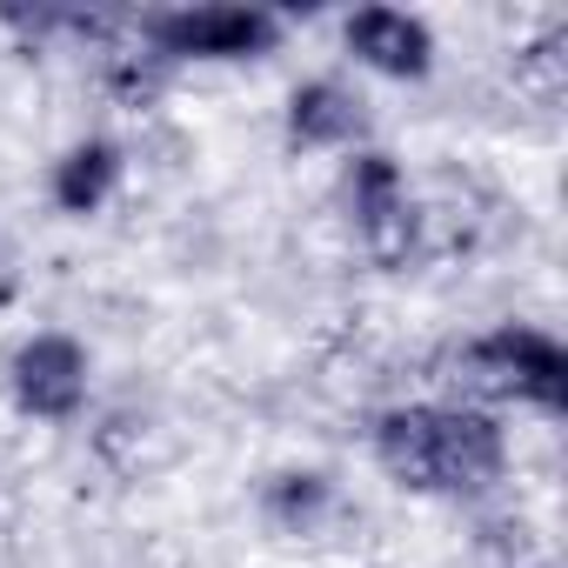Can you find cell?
<instances>
[{"label":"cell","instance_id":"1","mask_svg":"<svg viewBox=\"0 0 568 568\" xmlns=\"http://www.w3.org/2000/svg\"><path fill=\"white\" fill-rule=\"evenodd\" d=\"M368 455L402 495H422V501H481L508 481L501 415L455 395L388 402L368 422Z\"/></svg>","mask_w":568,"mask_h":568},{"label":"cell","instance_id":"2","mask_svg":"<svg viewBox=\"0 0 568 568\" xmlns=\"http://www.w3.org/2000/svg\"><path fill=\"white\" fill-rule=\"evenodd\" d=\"M442 382L455 388V402H475L495 415L528 408V415L555 422L568 402V355L541 322H495V328L448 348Z\"/></svg>","mask_w":568,"mask_h":568},{"label":"cell","instance_id":"3","mask_svg":"<svg viewBox=\"0 0 568 568\" xmlns=\"http://www.w3.org/2000/svg\"><path fill=\"white\" fill-rule=\"evenodd\" d=\"M128 41L168 74H181V68H254V61L281 54L288 14L261 8V0H201V8L134 14Z\"/></svg>","mask_w":568,"mask_h":568},{"label":"cell","instance_id":"4","mask_svg":"<svg viewBox=\"0 0 568 568\" xmlns=\"http://www.w3.org/2000/svg\"><path fill=\"white\" fill-rule=\"evenodd\" d=\"M335 201H342V221H348L355 247H362L375 267L402 274V267H415V261L428 254V214H422V201H415V187H408V168H402L388 148L368 141V148L342 154Z\"/></svg>","mask_w":568,"mask_h":568},{"label":"cell","instance_id":"5","mask_svg":"<svg viewBox=\"0 0 568 568\" xmlns=\"http://www.w3.org/2000/svg\"><path fill=\"white\" fill-rule=\"evenodd\" d=\"M8 402L21 422H48V428H68L88 415V395H94V348L68 328H34L28 342H14L8 368Z\"/></svg>","mask_w":568,"mask_h":568},{"label":"cell","instance_id":"6","mask_svg":"<svg viewBox=\"0 0 568 568\" xmlns=\"http://www.w3.org/2000/svg\"><path fill=\"white\" fill-rule=\"evenodd\" d=\"M281 134H288L295 154H355L375 134L368 94L342 74H308L288 88V108H281Z\"/></svg>","mask_w":568,"mask_h":568},{"label":"cell","instance_id":"7","mask_svg":"<svg viewBox=\"0 0 568 568\" xmlns=\"http://www.w3.org/2000/svg\"><path fill=\"white\" fill-rule=\"evenodd\" d=\"M342 48H348V61L362 74L402 81V88H422L435 74V54H442L435 28L422 14H408V8H355V14H342Z\"/></svg>","mask_w":568,"mask_h":568},{"label":"cell","instance_id":"8","mask_svg":"<svg viewBox=\"0 0 568 568\" xmlns=\"http://www.w3.org/2000/svg\"><path fill=\"white\" fill-rule=\"evenodd\" d=\"M121 187H128V148L114 134H81L48 168V201L68 221H94L101 207H114Z\"/></svg>","mask_w":568,"mask_h":568},{"label":"cell","instance_id":"9","mask_svg":"<svg viewBox=\"0 0 568 568\" xmlns=\"http://www.w3.org/2000/svg\"><path fill=\"white\" fill-rule=\"evenodd\" d=\"M261 515H267V528L308 541V535H322V528L342 521V488L322 468H274L261 481Z\"/></svg>","mask_w":568,"mask_h":568}]
</instances>
